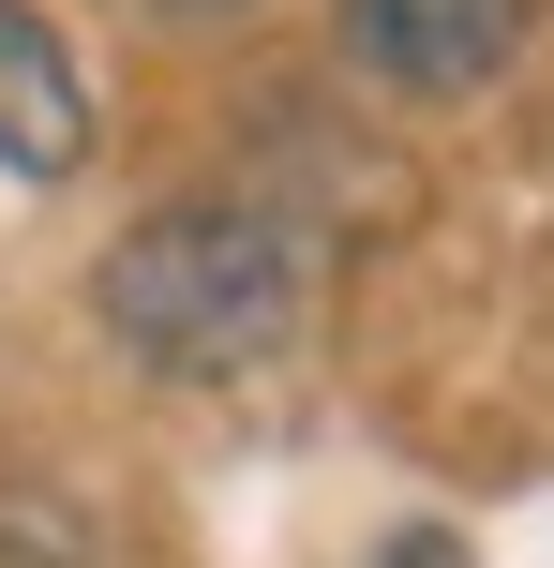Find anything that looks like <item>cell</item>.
<instances>
[{"mask_svg":"<svg viewBox=\"0 0 554 568\" xmlns=\"http://www.w3.org/2000/svg\"><path fill=\"white\" fill-rule=\"evenodd\" d=\"M0 165L16 180H75L90 165V75L30 0H0Z\"/></svg>","mask_w":554,"mask_h":568,"instance_id":"cell-3","label":"cell"},{"mask_svg":"<svg viewBox=\"0 0 554 568\" xmlns=\"http://www.w3.org/2000/svg\"><path fill=\"white\" fill-rule=\"evenodd\" d=\"M165 16H240V0H165Z\"/></svg>","mask_w":554,"mask_h":568,"instance_id":"cell-5","label":"cell"},{"mask_svg":"<svg viewBox=\"0 0 554 568\" xmlns=\"http://www.w3.org/2000/svg\"><path fill=\"white\" fill-rule=\"evenodd\" d=\"M315 314V240L255 195H195L150 210L105 255V329L135 344L150 374H255L270 344Z\"/></svg>","mask_w":554,"mask_h":568,"instance_id":"cell-1","label":"cell"},{"mask_svg":"<svg viewBox=\"0 0 554 568\" xmlns=\"http://www.w3.org/2000/svg\"><path fill=\"white\" fill-rule=\"evenodd\" d=\"M540 0H345V60L405 105H450V90H495L510 45H525Z\"/></svg>","mask_w":554,"mask_h":568,"instance_id":"cell-2","label":"cell"},{"mask_svg":"<svg viewBox=\"0 0 554 568\" xmlns=\"http://www.w3.org/2000/svg\"><path fill=\"white\" fill-rule=\"evenodd\" d=\"M375 568H480V554L450 539V524H390V554H375Z\"/></svg>","mask_w":554,"mask_h":568,"instance_id":"cell-4","label":"cell"}]
</instances>
